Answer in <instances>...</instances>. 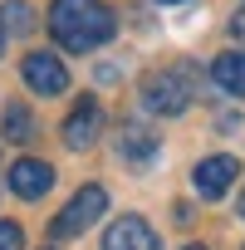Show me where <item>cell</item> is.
<instances>
[{
    "instance_id": "obj_1",
    "label": "cell",
    "mask_w": 245,
    "mask_h": 250,
    "mask_svg": "<svg viewBox=\"0 0 245 250\" xmlns=\"http://www.w3.org/2000/svg\"><path fill=\"white\" fill-rule=\"evenodd\" d=\"M49 30L64 49L74 54H88L98 44H108L113 35V15L103 0H54V10H49Z\"/></svg>"
},
{
    "instance_id": "obj_2",
    "label": "cell",
    "mask_w": 245,
    "mask_h": 250,
    "mask_svg": "<svg viewBox=\"0 0 245 250\" xmlns=\"http://www.w3.org/2000/svg\"><path fill=\"white\" fill-rule=\"evenodd\" d=\"M186 103H191V79L182 69H162L143 83V108L157 118H177V113H186Z\"/></svg>"
},
{
    "instance_id": "obj_3",
    "label": "cell",
    "mask_w": 245,
    "mask_h": 250,
    "mask_svg": "<svg viewBox=\"0 0 245 250\" xmlns=\"http://www.w3.org/2000/svg\"><path fill=\"white\" fill-rule=\"evenodd\" d=\"M103 211H108V191H103V187H83V191H79V196L54 216L49 235H54V240H74V235H83Z\"/></svg>"
},
{
    "instance_id": "obj_4",
    "label": "cell",
    "mask_w": 245,
    "mask_h": 250,
    "mask_svg": "<svg viewBox=\"0 0 245 250\" xmlns=\"http://www.w3.org/2000/svg\"><path fill=\"white\" fill-rule=\"evenodd\" d=\"M98 133H103V108H98V98H79L74 113L64 118V147L88 152V147L98 143Z\"/></svg>"
},
{
    "instance_id": "obj_5",
    "label": "cell",
    "mask_w": 245,
    "mask_h": 250,
    "mask_svg": "<svg viewBox=\"0 0 245 250\" xmlns=\"http://www.w3.org/2000/svg\"><path fill=\"white\" fill-rule=\"evenodd\" d=\"M25 83L35 88V93H64L69 88V69H64V59L59 54H25Z\"/></svg>"
},
{
    "instance_id": "obj_6",
    "label": "cell",
    "mask_w": 245,
    "mask_h": 250,
    "mask_svg": "<svg viewBox=\"0 0 245 250\" xmlns=\"http://www.w3.org/2000/svg\"><path fill=\"white\" fill-rule=\"evenodd\" d=\"M235 172H240V162L221 152V157H201V162H196V172H191V182H196V191H201V196H211V201H216V196H225V191H230Z\"/></svg>"
},
{
    "instance_id": "obj_7",
    "label": "cell",
    "mask_w": 245,
    "mask_h": 250,
    "mask_svg": "<svg viewBox=\"0 0 245 250\" xmlns=\"http://www.w3.org/2000/svg\"><path fill=\"white\" fill-rule=\"evenodd\" d=\"M103 250H157V230H152L143 216H122V221L108 226Z\"/></svg>"
},
{
    "instance_id": "obj_8",
    "label": "cell",
    "mask_w": 245,
    "mask_h": 250,
    "mask_svg": "<svg viewBox=\"0 0 245 250\" xmlns=\"http://www.w3.org/2000/svg\"><path fill=\"white\" fill-rule=\"evenodd\" d=\"M49 187H54V167H49V162H40V157H20V162L10 167V191H15V196L35 201V196H44Z\"/></svg>"
},
{
    "instance_id": "obj_9",
    "label": "cell",
    "mask_w": 245,
    "mask_h": 250,
    "mask_svg": "<svg viewBox=\"0 0 245 250\" xmlns=\"http://www.w3.org/2000/svg\"><path fill=\"white\" fill-rule=\"evenodd\" d=\"M211 79H216V88H221V93H230V98H245V54H240V49H225V54H216V64H211Z\"/></svg>"
},
{
    "instance_id": "obj_10",
    "label": "cell",
    "mask_w": 245,
    "mask_h": 250,
    "mask_svg": "<svg viewBox=\"0 0 245 250\" xmlns=\"http://www.w3.org/2000/svg\"><path fill=\"white\" fill-rule=\"evenodd\" d=\"M35 20H30V5L25 0H5V5H0V30L5 35H25Z\"/></svg>"
},
{
    "instance_id": "obj_11",
    "label": "cell",
    "mask_w": 245,
    "mask_h": 250,
    "mask_svg": "<svg viewBox=\"0 0 245 250\" xmlns=\"http://www.w3.org/2000/svg\"><path fill=\"white\" fill-rule=\"evenodd\" d=\"M152 152H157L152 133H143V128H122V157H133V162H147Z\"/></svg>"
},
{
    "instance_id": "obj_12",
    "label": "cell",
    "mask_w": 245,
    "mask_h": 250,
    "mask_svg": "<svg viewBox=\"0 0 245 250\" xmlns=\"http://www.w3.org/2000/svg\"><path fill=\"white\" fill-rule=\"evenodd\" d=\"M30 128H35V118H30L20 103H10V108H5V138H10V143H25V138H35Z\"/></svg>"
},
{
    "instance_id": "obj_13",
    "label": "cell",
    "mask_w": 245,
    "mask_h": 250,
    "mask_svg": "<svg viewBox=\"0 0 245 250\" xmlns=\"http://www.w3.org/2000/svg\"><path fill=\"white\" fill-rule=\"evenodd\" d=\"M25 245V230L15 221H0V250H20Z\"/></svg>"
},
{
    "instance_id": "obj_14",
    "label": "cell",
    "mask_w": 245,
    "mask_h": 250,
    "mask_svg": "<svg viewBox=\"0 0 245 250\" xmlns=\"http://www.w3.org/2000/svg\"><path fill=\"white\" fill-rule=\"evenodd\" d=\"M240 216H245V191H240Z\"/></svg>"
},
{
    "instance_id": "obj_15",
    "label": "cell",
    "mask_w": 245,
    "mask_h": 250,
    "mask_svg": "<svg viewBox=\"0 0 245 250\" xmlns=\"http://www.w3.org/2000/svg\"><path fill=\"white\" fill-rule=\"evenodd\" d=\"M0 49H5V30H0Z\"/></svg>"
},
{
    "instance_id": "obj_16",
    "label": "cell",
    "mask_w": 245,
    "mask_h": 250,
    "mask_svg": "<svg viewBox=\"0 0 245 250\" xmlns=\"http://www.w3.org/2000/svg\"><path fill=\"white\" fill-rule=\"evenodd\" d=\"M186 250H206V245H186Z\"/></svg>"
},
{
    "instance_id": "obj_17",
    "label": "cell",
    "mask_w": 245,
    "mask_h": 250,
    "mask_svg": "<svg viewBox=\"0 0 245 250\" xmlns=\"http://www.w3.org/2000/svg\"><path fill=\"white\" fill-rule=\"evenodd\" d=\"M167 5H177V0H167Z\"/></svg>"
}]
</instances>
